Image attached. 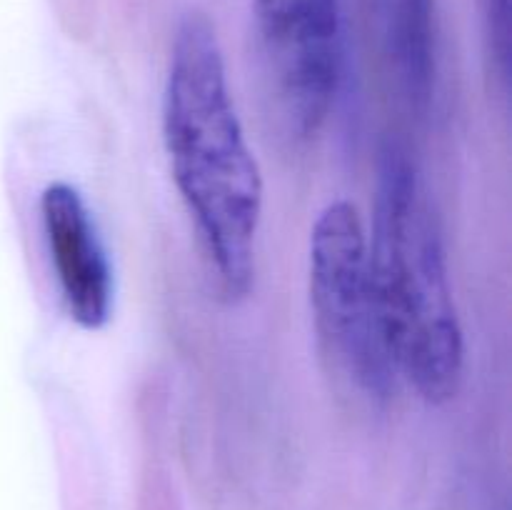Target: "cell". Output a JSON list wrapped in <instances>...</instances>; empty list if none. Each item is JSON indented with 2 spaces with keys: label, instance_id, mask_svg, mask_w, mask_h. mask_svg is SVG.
Listing matches in <instances>:
<instances>
[{
  "label": "cell",
  "instance_id": "6da1fadb",
  "mask_svg": "<svg viewBox=\"0 0 512 510\" xmlns=\"http://www.w3.org/2000/svg\"><path fill=\"white\" fill-rule=\"evenodd\" d=\"M163 140L220 295L248 298L263 218V178L230 98L218 30L203 10L178 20L163 93Z\"/></svg>",
  "mask_w": 512,
  "mask_h": 510
},
{
  "label": "cell",
  "instance_id": "7a4b0ae2",
  "mask_svg": "<svg viewBox=\"0 0 512 510\" xmlns=\"http://www.w3.org/2000/svg\"><path fill=\"white\" fill-rule=\"evenodd\" d=\"M368 258L395 373L428 403H448L463 383V328L438 213L415 165L398 148L380 158Z\"/></svg>",
  "mask_w": 512,
  "mask_h": 510
},
{
  "label": "cell",
  "instance_id": "3957f363",
  "mask_svg": "<svg viewBox=\"0 0 512 510\" xmlns=\"http://www.w3.org/2000/svg\"><path fill=\"white\" fill-rule=\"evenodd\" d=\"M308 280L315 333L333 373L363 398H388L398 373L375 305L368 235L350 200L320 210L310 230Z\"/></svg>",
  "mask_w": 512,
  "mask_h": 510
},
{
  "label": "cell",
  "instance_id": "277c9868",
  "mask_svg": "<svg viewBox=\"0 0 512 510\" xmlns=\"http://www.w3.org/2000/svg\"><path fill=\"white\" fill-rule=\"evenodd\" d=\"M260 58L278 120L295 138L323 128L343 60L340 0H255Z\"/></svg>",
  "mask_w": 512,
  "mask_h": 510
},
{
  "label": "cell",
  "instance_id": "5b68a950",
  "mask_svg": "<svg viewBox=\"0 0 512 510\" xmlns=\"http://www.w3.org/2000/svg\"><path fill=\"white\" fill-rule=\"evenodd\" d=\"M370 78L400 115H428L438 73L435 0H358Z\"/></svg>",
  "mask_w": 512,
  "mask_h": 510
},
{
  "label": "cell",
  "instance_id": "8992f818",
  "mask_svg": "<svg viewBox=\"0 0 512 510\" xmlns=\"http://www.w3.org/2000/svg\"><path fill=\"white\" fill-rule=\"evenodd\" d=\"M40 220L70 320L100 330L113 310V270L83 195L63 180L50 183L40 195Z\"/></svg>",
  "mask_w": 512,
  "mask_h": 510
},
{
  "label": "cell",
  "instance_id": "52a82bcc",
  "mask_svg": "<svg viewBox=\"0 0 512 510\" xmlns=\"http://www.w3.org/2000/svg\"><path fill=\"white\" fill-rule=\"evenodd\" d=\"M480 33H483L488 70L500 85L510 78V0H478Z\"/></svg>",
  "mask_w": 512,
  "mask_h": 510
}]
</instances>
